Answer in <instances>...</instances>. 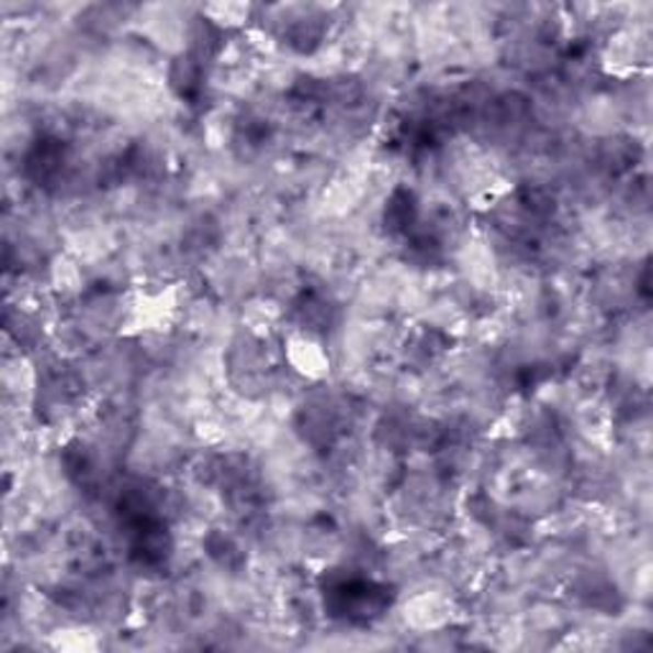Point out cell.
Segmentation results:
<instances>
[{
	"label": "cell",
	"mask_w": 653,
	"mask_h": 653,
	"mask_svg": "<svg viewBox=\"0 0 653 653\" xmlns=\"http://www.w3.org/2000/svg\"><path fill=\"white\" fill-rule=\"evenodd\" d=\"M286 360L299 375L319 381L329 373V358L325 345L314 340L312 335H294L286 342Z\"/></svg>",
	"instance_id": "1"
}]
</instances>
